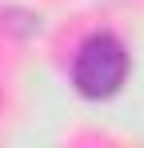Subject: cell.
Segmentation results:
<instances>
[{"label":"cell","instance_id":"1","mask_svg":"<svg viewBox=\"0 0 144 148\" xmlns=\"http://www.w3.org/2000/svg\"><path fill=\"white\" fill-rule=\"evenodd\" d=\"M128 76V48L112 32H92L72 60V88L84 100H108Z\"/></svg>","mask_w":144,"mask_h":148}]
</instances>
